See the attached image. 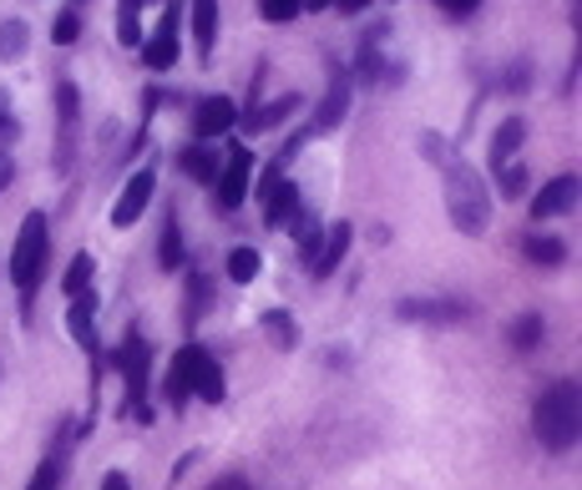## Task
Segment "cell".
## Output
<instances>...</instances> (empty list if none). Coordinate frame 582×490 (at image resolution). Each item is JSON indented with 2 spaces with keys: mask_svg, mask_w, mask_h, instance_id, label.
Listing matches in <instances>:
<instances>
[{
  "mask_svg": "<svg viewBox=\"0 0 582 490\" xmlns=\"http://www.w3.org/2000/svg\"><path fill=\"white\" fill-rule=\"evenodd\" d=\"M420 152L441 167L446 213H451V223L461 227V233H471V238H476V233H486V223H492V192H486V182H481L476 167H471L446 137H436V132H426V137H420Z\"/></svg>",
  "mask_w": 582,
  "mask_h": 490,
  "instance_id": "cell-1",
  "label": "cell"
},
{
  "mask_svg": "<svg viewBox=\"0 0 582 490\" xmlns=\"http://www.w3.org/2000/svg\"><path fill=\"white\" fill-rule=\"evenodd\" d=\"M531 435L552 455H568L572 445L582 441V390L572 379L552 385V390L537 400V410H531Z\"/></svg>",
  "mask_w": 582,
  "mask_h": 490,
  "instance_id": "cell-2",
  "label": "cell"
},
{
  "mask_svg": "<svg viewBox=\"0 0 582 490\" xmlns=\"http://www.w3.org/2000/svg\"><path fill=\"white\" fill-rule=\"evenodd\" d=\"M46 264H51V233H46V213H25L21 233H15V248H11V278L21 299L31 303L46 278Z\"/></svg>",
  "mask_w": 582,
  "mask_h": 490,
  "instance_id": "cell-3",
  "label": "cell"
},
{
  "mask_svg": "<svg viewBox=\"0 0 582 490\" xmlns=\"http://www.w3.org/2000/svg\"><path fill=\"white\" fill-rule=\"evenodd\" d=\"M147 365H152V349H147V339H142L138 328H132V334L117 344L112 369L122 375V385H127V415L138 420V425H152V410H147Z\"/></svg>",
  "mask_w": 582,
  "mask_h": 490,
  "instance_id": "cell-4",
  "label": "cell"
},
{
  "mask_svg": "<svg viewBox=\"0 0 582 490\" xmlns=\"http://www.w3.org/2000/svg\"><path fill=\"white\" fill-rule=\"evenodd\" d=\"M350 97H354L350 76H344V71H334V81H329L325 101H319V107H315V116H309V126H304L299 137H294L289 147H284V157H294V152H299L309 137H329V132H334V126H340L344 116H350Z\"/></svg>",
  "mask_w": 582,
  "mask_h": 490,
  "instance_id": "cell-5",
  "label": "cell"
},
{
  "mask_svg": "<svg viewBox=\"0 0 582 490\" xmlns=\"http://www.w3.org/2000/svg\"><path fill=\"white\" fill-rule=\"evenodd\" d=\"M253 188V152L243 147V142H233L223 157V167H218V182H213V198H218V213H239L243 198H249Z\"/></svg>",
  "mask_w": 582,
  "mask_h": 490,
  "instance_id": "cell-6",
  "label": "cell"
},
{
  "mask_svg": "<svg viewBox=\"0 0 582 490\" xmlns=\"http://www.w3.org/2000/svg\"><path fill=\"white\" fill-rule=\"evenodd\" d=\"M76 116H81V97H76V81H56V172H66L76 157Z\"/></svg>",
  "mask_w": 582,
  "mask_h": 490,
  "instance_id": "cell-7",
  "label": "cell"
},
{
  "mask_svg": "<svg viewBox=\"0 0 582 490\" xmlns=\"http://www.w3.org/2000/svg\"><path fill=\"white\" fill-rule=\"evenodd\" d=\"M395 314L405 319V324H461V319L471 314L466 299H400L395 303Z\"/></svg>",
  "mask_w": 582,
  "mask_h": 490,
  "instance_id": "cell-8",
  "label": "cell"
},
{
  "mask_svg": "<svg viewBox=\"0 0 582 490\" xmlns=\"http://www.w3.org/2000/svg\"><path fill=\"white\" fill-rule=\"evenodd\" d=\"M233 126H239V107H233V97H202L198 107H193V132H198V142L228 137Z\"/></svg>",
  "mask_w": 582,
  "mask_h": 490,
  "instance_id": "cell-9",
  "label": "cell"
},
{
  "mask_svg": "<svg viewBox=\"0 0 582 490\" xmlns=\"http://www.w3.org/2000/svg\"><path fill=\"white\" fill-rule=\"evenodd\" d=\"M198 359H202V344H183V349L173 354V365H167V379H163V394L173 410H183V404L193 400V375H198Z\"/></svg>",
  "mask_w": 582,
  "mask_h": 490,
  "instance_id": "cell-10",
  "label": "cell"
},
{
  "mask_svg": "<svg viewBox=\"0 0 582 490\" xmlns=\"http://www.w3.org/2000/svg\"><path fill=\"white\" fill-rule=\"evenodd\" d=\"M152 188H157V172H152V167H138V177H127L122 198H117V208H112V227H132V223H138V218L147 213Z\"/></svg>",
  "mask_w": 582,
  "mask_h": 490,
  "instance_id": "cell-11",
  "label": "cell"
},
{
  "mask_svg": "<svg viewBox=\"0 0 582 490\" xmlns=\"http://www.w3.org/2000/svg\"><path fill=\"white\" fill-rule=\"evenodd\" d=\"M578 177L572 172H562V177H552V182H547L542 192H537V198H531V218H537V223H542V218H562V213H572V208H578Z\"/></svg>",
  "mask_w": 582,
  "mask_h": 490,
  "instance_id": "cell-12",
  "label": "cell"
},
{
  "mask_svg": "<svg viewBox=\"0 0 582 490\" xmlns=\"http://www.w3.org/2000/svg\"><path fill=\"white\" fill-rule=\"evenodd\" d=\"M142 62H147L152 71H167V66L177 62V11H167L163 21H157V31L142 36Z\"/></svg>",
  "mask_w": 582,
  "mask_h": 490,
  "instance_id": "cell-13",
  "label": "cell"
},
{
  "mask_svg": "<svg viewBox=\"0 0 582 490\" xmlns=\"http://www.w3.org/2000/svg\"><path fill=\"white\" fill-rule=\"evenodd\" d=\"M66 324H72V339L81 344L91 359H97V354H101V344H97V289L76 293V299H72V314H66Z\"/></svg>",
  "mask_w": 582,
  "mask_h": 490,
  "instance_id": "cell-14",
  "label": "cell"
},
{
  "mask_svg": "<svg viewBox=\"0 0 582 490\" xmlns=\"http://www.w3.org/2000/svg\"><path fill=\"white\" fill-rule=\"evenodd\" d=\"M350 243H354V227L350 223H334L325 233V238H319V248H315V264H309V274L315 278H329L334 274V268L344 264V253H350Z\"/></svg>",
  "mask_w": 582,
  "mask_h": 490,
  "instance_id": "cell-15",
  "label": "cell"
},
{
  "mask_svg": "<svg viewBox=\"0 0 582 490\" xmlns=\"http://www.w3.org/2000/svg\"><path fill=\"white\" fill-rule=\"evenodd\" d=\"M294 218H304V192L299 182H274L264 198V223L268 227H289Z\"/></svg>",
  "mask_w": 582,
  "mask_h": 490,
  "instance_id": "cell-16",
  "label": "cell"
},
{
  "mask_svg": "<svg viewBox=\"0 0 582 490\" xmlns=\"http://www.w3.org/2000/svg\"><path fill=\"white\" fill-rule=\"evenodd\" d=\"M193 41H198V62H213V46H218V0H193Z\"/></svg>",
  "mask_w": 582,
  "mask_h": 490,
  "instance_id": "cell-17",
  "label": "cell"
},
{
  "mask_svg": "<svg viewBox=\"0 0 582 490\" xmlns=\"http://www.w3.org/2000/svg\"><path fill=\"white\" fill-rule=\"evenodd\" d=\"M299 112V91H289V97H278V101H268V107H253L249 112V122H243V132H274L278 122H289V116Z\"/></svg>",
  "mask_w": 582,
  "mask_h": 490,
  "instance_id": "cell-18",
  "label": "cell"
},
{
  "mask_svg": "<svg viewBox=\"0 0 582 490\" xmlns=\"http://www.w3.org/2000/svg\"><path fill=\"white\" fill-rule=\"evenodd\" d=\"M193 394H198V400H208V404H218L228 394V379H223V369H218V359L208 349H202L198 375H193Z\"/></svg>",
  "mask_w": 582,
  "mask_h": 490,
  "instance_id": "cell-19",
  "label": "cell"
},
{
  "mask_svg": "<svg viewBox=\"0 0 582 490\" xmlns=\"http://www.w3.org/2000/svg\"><path fill=\"white\" fill-rule=\"evenodd\" d=\"M527 142V122L521 116H506L502 126H496V137H492V167H506L512 163V152Z\"/></svg>",
  "mask_w": 582,
  "mask_h": 490,
  "instance_id": "cell-20",
  "label": "cell"
},
{
  "mask_svg": "<svg viewBox=\"0 0 582 490\" xmlns=\"http://www.w3.org/2000/svg\"><path fill=\"white\" fill-rule=\"evenodd\" d=\"M259 324L268 328V344H274V349H284V354H289L294 344H299V324H294V314H289V309H268V314L259 319Z\"/></svg>",
  "mask_w": 582,
  "mask_h": 490,
  "instance_id": "cell-21",
  "label": "cell"
},
{
  "mask_svg": "<svg viewBox=\"0 0 582 490\" xmlns=\"http://www.w3.org/2000/svg\"><path fill=\"white\" fill-rule=\"evenodd\" d=\"M218 167H223V163H218V152L202 147V142L183 152V172H188L193 182H208V188H213V182H218Z\"/></svg>",
  "mask_w": 582,
  "mask_h": 490,
  "instance_id": "cell-22",
  "label": "cell"
},
{
  "mask_svg": "<svg viewBox=\"0 0 582 490\" xmlns=\"http://www.w3.org/2000/svg\"><path fill=\"white\" fill-rule=\"evenodd\" d=\"M521 248H527L531 264H547V268H557L562 258H568V243H562V238H547V233H527V238H521Z\"/></svg>",
  "mask_w": 582,
  "mask_h": 490,
  "instance_id": "cell-23",
  "label": "cell"
},
{
  "mask_svg": "<svg viewBox=\"0 0 582 490\" xmlns=\"http://www.w3.org/2000/svg\"><path fill=\"white\" fill-rule=\"evenodd\" d=\"M157 264H163L167 274H177V268L188 264V248H183V227H177V218H167V223H163V248H157Z\"/></svg>",
  "mask_w": 582,
  "mask_h": 490,
  "instance_id": "cell-24",
  "label": "cell"
},
{
  "mask_svg": "<svg viewBox=\"0 0 582 490\" xmlns=\"http://www.w3.org/2000/svg\"><path fill=\"white\" fill-rule=\"evenodd\" d=\"M31 46V25L25 21H0V62H21Z\"/></svg>",
  "mask_w": 582,
  "mask_h": 490,
  "instance_id": "cell-25",
  "label": "cell"
},
{
  "mask_svg": "<svg viewBox=\"0 0 582 490\" xmlns=\"http://www.w3.org/2000/svg\"><path fill=\"white\" fill-rule=\"evenodd\" d=\"M91 274H97V264H91V253H76V258H72V268H66V278H62V293H66V299H76V293H87V289H91Z\"/></svg>",
  "mask_w": 582,
  "mask_h": 490,
  "instance_id": "cell-26",
  "label": "cell"
},
{
  "mask_svg": "<svg viewBox=\"0 0 582 490\" xmlns=\"http://www.w3.org/2000/svg\"><path fill=\"white\" fill-rule=\"evenodd\" d=\"M259 268H264L259 248H233V253H228V278H233V283H253Z\"/></svg>",
  "mask_w": 582,
  "mask_h": 490,
  "instance_id": "cell-27",
  "label": "cell"
},
{
  "mask_svg": "<svg viewBox=\"0 0 582 490\" xmlns=\"http://www.w3.org/2000/svg\"><path fill=\"white\" fill-rule=\"evenodd\" d=\"M117 41H122L127 51L142 46V11H132V5H117Z\"/></svg>",
  "mask_w": 582,
  "mask_h": 490,
  "instance_id": "cell-28",
  "label": "cell"
},
{
  "mask_svg": "<svg viewBox=\"0 0 582 490\" xmlns=\"http://www.w3.org/2000/svg\"><path fill=\"white\" fill-rule=\"evenodd\" d=\"M542 334H547L542 314H521V319H517V328H512V344H517V349L527 354V349H537V344H542Z\"/></svg>",
  "mask_w": 582,
  "mask_h": 490,
  "instance_id": "cell-29",
  "label": "cell"
},
{
  "mask_svg": "<svg viewBox=\"0 0 582 490\" xmlns=\"http://www.w3.org/2000/svg\"><path fill=\"white\" fill-rule=\"evenodd\" d=\"M299 11H304V0H259V15H264V21H274V25L294 21Z\"/></svg>",
  "mask_w": 582,
  "mask_h": 490,
  "instance_id": "cell-30",
  "label": "cell"
},
{
  "mask_svg": "<svg viewBox=\"0 0 582 490\" xmlns=\"http://www.w3.org/2000/svg\"><path fill=\"white\" fill-rule=\"evenodd\" d=\"M56 486H62V460H56V455H46V460L36 466V476H31V486H25V490H56Z\"/></svg>",
  "mask_w": 582,
  "mask_h": 490,
  "instance_id": "cell-31",
  "label": "cell"
},
{
  "mask_svg": "<svg viewBox=\"0 0 582 490\" xmlns=\"http://www.w3.org/2000/svg\"><path fill=\"white\" fill-rule=\"evenodd\" d=\"M51 36L62 41V46H72V41L81 36V11H62V15H56V25H51Z\"/></svg>",
  "mask_w": 582,
  "mask_h": 490,
  "instance_id": "cell-32",
  "label": "cell"
},
{
  "mask_svg": "<svg viewBox=\"0 0 582 490\" xmlns=\"http://www.w3.org/2000/svg\"><path fill=\"white\" fill-rule=\"evenodd\" d=\"M360 76H365L370 87H380V76H385V56H380L375 46H365V51H360Z\"/></svg>",
  "mask_w": 582,
  "mask_h": 490,
  "instance_id": "cell-33",
  "label": "cell"
},
{
  "mask_svg": "<svg viewBox=\"0 0 582 490\" xmlns=\"http://www.w3.org/2000/svg\"><path fill=\"white\" fill-rule=\"evenodd\" d=\"M496 182H502V192H506V198H517V192L527 188V172H521L517 163H506V167H496Z\"/></svg>",
  "mask_w": 582,
  "mask_h": 490,
  "instance_id": "cell-34",
  "label": "cell"
},
{
  "mask_svg": "<svg viewBox=\"0 0 582 490\" xmlns=\"http://www.w3.org/2000/svg\"><path fill=\"white\" fill-rule=\"evenodd\" d=\"M527 81H531V66H527V62H517L512 71L502 76V91H527Z\"/></svg>",
  "mask_w": 582,
  "mask_h": 490,
  "instance_id": "cell-35",
  "label": "cell"
},
{
  "mask_svg": "<svg viewBox=\"0 0 582 490\" xmlns=\"http://www.w3.org/2000/svg\"><path fill=\"white\" fill-rule=\"evenodd\" d=\"M446 15H455V21H466V15H476L481 11V0H436Z\"/></svg>",
  "mask_w": 582,
  "mask_h": 490,
  "instance_id": "cell-36",
  "label": "cell"
},
{
  "mask_svg": "<svg viewBox=\"0 0 582 490\" xmlns=\"http://www.w3.org/2000/svg\"><path fill=\"white\" fill-rule=\"evenodd\" d=\"M11 177H15V157L11 152H0V192L11 188Z\"/></svg>",
  "mask_w": 582,
  "mask_h": 490,
  "instance_id": "cell-37",
  "label": "cell"
},
{
  "mask_svg": "<svg viewBox=\"0 0 582 490\" xmlns=\"http://www.w3.org/2000/svg\"><path fill=\"white\" fill-rule=\"evenodd\" d=\"M208 490H253V486H249V480H243V476H218Z\"/></svg>",
  "mask_w": 582,
  "mask_h": 490,
  "instance_id": "cell-38",
  "label": "cell"
},
{
  "mask_svg": "<svg viewBox=\"0 0 582 490\" xmlns=\"http://www.w3.org/2000/svg\"><path fill=\"white\" fill-rule=\"evenodd\" d=\"M101 490H132V480H127L122 470H107V476H101Z\"/></svg>",
  "mask_w": 582,
  "mask_h": 490,
  "instance_id": "cell-39",
  "label": "cell"
},
{
  "mask_svg": "<svg viewBox=\"0 0 582 490\" xmlns=\"http://www.w3.org/2000/svg\"><path fill=\"white\" fill-rule=\"evenodd\" d=\"M21 137V122H15V116H6V122H0V142H15Z\"/></svg>",
  "mask_w": 582,
  "mask_h": 490,
  "instance_id": "cell-40",
  "label": "cell"
},
{
  "mask_svg": "<svg viewBox=\"0 0 582 490\" xmlns=\"http://www.w3.org/2000/svg\"><path fill=\"white\" fill-rule=\"evenodd\" d=\"M334 5H340L344 15H360V11H365V5H370V0H334ZM334 5H329V11H334Z\"/></svg>",
  "mask_w": 582,
  "mask_h": 490,
  "instance_id": "cell-41",
  "label": "cell"
},
{
  "mask_svg": "<svg viewBox=\"0 0 582 490\" xmlns=\"http://www.w3.org/2000/svg\"><path fill=\"white\" fill-rule=\"evenodd\" d=\"M6 116H11V91L0 87V122H6Z\"/></svg>",
  "mask_w": 582,
  "mask_h": 490,
  "instance_id": "cell-42",
  "label": "cell"
},
{
  "mask_svg": "<svg viewBox=\"0 0 582 490\" xmlns=\"http://www.w3.org/2000/svg\"><path fill=\"white\" fill-rule=\"evenodd\" d=\"M334 0H304V11H329Z\"/></svg>",
  "mask_w": 582,
  "mask_h": 490,
  "instance_id": "cell-43",
  "label": "cell"
},
{
  "mask_svg": "<svg viewBox=\"0 0 582 490\" xmlns=\"http://www.w3.org/2000/svg\"><path fill=\"white\" fill-rule=\"evenodd\" d=\"M117 5H132V11H142V0H117Z\"/></svg>",
  "mask_w": 582,
  "mask_h": 490,
  "instance_id": "cell-44",
  "label": "cell"
}]
</instances>
